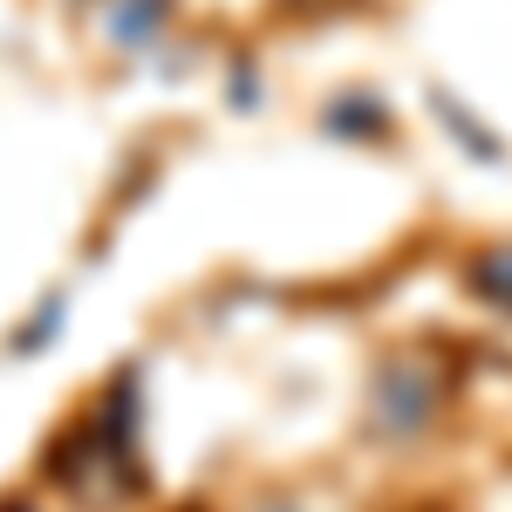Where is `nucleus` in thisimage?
<instances>
[{
  "mask_svg": "<svg viewBox=\"0 0 512 512\" xmlns=\"http://www.w3.org/2000/svg\"><path fill=\"white\" fill-rule=\"evenodd\" d=\"M478 287H485V294H506V301H512V253H485Z\"/></svg>",
  "mask_w": 512,
  "mask_h": 512,
  "instance_id": "f257e3e1",
  "label": "nucleus"
}]
</instances>
